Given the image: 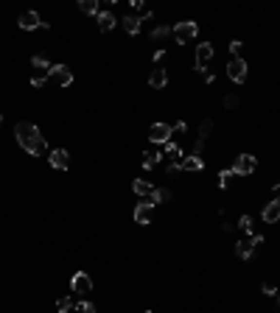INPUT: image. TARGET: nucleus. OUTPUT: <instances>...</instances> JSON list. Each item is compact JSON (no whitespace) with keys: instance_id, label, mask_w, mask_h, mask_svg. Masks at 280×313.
Segmentation results:
<instances>
[{"instance_id":"nucleus-1","label":"nucleus","mask_w":280,"mask_h":313,"mask_svg":"<svg viewBox=\"0 0 280 313\" xmlns=\"http://www.w3.org/2000/svg\"><path fill=\"white\" fill-rule=\"evenodd\" d=\"M14 134H17V143L28 151L31 156H39V154H45V137L39 134V129L34 126V123H28V121H20L17 126H14Z\"/></svg>"},{"instance_id":"nucleus-2","label":"nucleus","mask_w":280,"mask_h":313,"mask_svg":"<svg viewBox=\"0 0 280 313\" xmlns=\"http://www.w3.org/2000/svg\"><path fill=\"white\" fill-rule=\"evenodd\" d=\"M171 34H174V39H177L179 45H185L199 34V25H196L193 20H182V22H177V25L171 28Z\"/></svg>"},{"instance_id":"nucleus-3","label":"nucleus","mask_w":280,"mask_h":313,"mask_svg":"<svg viewBox=\"0 0 280 313\" xmlns=\"http://www.w3.org/2000/svg\"><path fill=\"white\" fill-rule=\"evenodd\" d=\"M263 241V235H246L244 241H238L235 243V255L238 257H244V260H249L252 257V252H255V246Z\"/></svg>"},{"instance_id":"nucleus-4","label":"nucleus","mask_w":280,"mask_h":313,"mask_svg":"<svg viewBox=\"0 0 280 313\" xmlns=\"http://www.w3.org/2000/svg\"><path fill=\"white\" fill-rule=\"evenodd\" d=\"M70 288H73V294H81V296H87L90 291H93V279H90L87 271H76V274L70 277Z\"/></svg>"},{"instance_id":"nucleus-5","label":"nucleus","mask_w":280,"mask_h":313,"mask_svg":"<svg viewBox=\"0 0 280 313\" xmlns=\"http://www.w3.org/2000/svg\"><path fill=\"white\" fill-rule=\"evenodd\" d=\"M227 76L233 78L235 84H241L246 78V62L241 59V56H233L230 62H227Z\"/></svg>"},{"instance_id":"nucleus-6","label":"nucleus","mask_w":280,"mask_h":313,"mask_svg":"<svg viewBox=\"0 0 280 313\" xmlns=\"http://www.w3.org/2000/svg\"><path fill=\"white\" fill-rule=\"evenodd\" d=\"M255 165H258V159L252 154H238V159H235V165H233V174L249 176V174L255 171Z\"/></svg>"},{"instance_id":"nucleus-7","label":"nucleus","mask_w":280,"mask_h":313,"mask_svg":"<svg viewBox=\"0 0 280 313\" xmlns=\"http://www.w3.org/2000/svg\"><path fill=\"white\" fill-rule=\"evenodd\" d=\"M51 78H54L56 84H62V87H70L73 84V70L67 65H54L51 67Z\"/></svg>"},{"instance_id":"nucleus-8","label":"nucleus","mask_w":280,"mask_h":313,"mask_svg":"<svg viewBox=\"0 0 280 313\" xmlns=\"http://www.w3.org/2000/svg\"><path fill=\"white\" fill-rule=\"evenodd\" d=\"M149 140L166 145L168 140H171V126H168V123H154V126L149 129Z\"/></svg>"},{"instance_id":"nucleus-9","label":"nucleus","mask_w":280,"mask_h":313,"mask_svg":"<svg viewBox=\"0 0 280 313\" xmlns=\"http://www.w3.org/2000/svg\"><path fill=\"white\" fill-rule=\"evenodd\" d=\"M213 59V45L210 42H202V45H196V70H207V62Z\"/></svg>"},{"instance_id":"nucleus-10","label":"nucleus","mask_w":280,"mask_h":313,"mask_svg":"<svg viewBox=\"0 0 280 313\" xmlns=\"http://www.w3.org/2000/svg\"><path fill=\"white\" fill-rule=\"evenodd\" d=\"M17 25L25 28V31H34V28H39V25H42V20H39V14H37V11H22L20 20H17Z\"/></svg>"},{"instance_id":"nucleus-11","label":"nucleus","mask_w":280,"mask_h":313,"mask_svg":"<svg viewBox=\"0 0 280 313\" xmlns=\"http://www.w3.org/2000/svg\"><path fill=\"white\" fill-rule=\"evenodd\" d=\"M151 212H154V204H151V201H140V204L134 207V221H137V224H149V221H151Z\"/></svg>"},{"instance_id":"nucleus-12","label":"nucleus","mask_w":280,"mask_h":313,"mask_svg":"<svg viewBox=\"0 0 280 313\" xmlns=\"http://www.w3.org/2000/svg\"><path fill=\"white\" fill-rule=\"evenodd\" d=\"M48 159H51V165H54V168H59V171H67V168H70V156H67V151H65V148H54Z\"/></svg>"},{"instance_id":"nucleus-13","label":"nucleus","mask_w":280,"mask_h":313,"mask_svg":"<svg viewBox=\"0 0 280 313\" xmlns=\"http://www.w3.org/2000/svg\"><path fill=\"white\" fill-rule=\"evenodd\" d=\"M261 215H263V221L266 224H278L280 221V201H269L266 207H263V212H261Z\"/></svg>"},{"instance_id":"nucleus-14","label":"nucleus","mask_w":280,"mask_h":313,"mask_svg":"<svg viewBox=\"0 0 280 313\" xmlns=\"http://www.w3.org/2000/svg\"><path fill=\"white\" fill-rule=\"evenodd\" d=\"M149 84H151L154 89H163L168 84V73L163 70V67H154V70H151V76H149Z\"/></svg>"},{"instance_id":"nucleus-15","label":"nucleus","mask_w":280,"mask_h":313,"mask_svg":"<svg viewBox=\"0 0 280 313\" xmlns=\"http://www.w3.org/2000/svg\"><path fill=\"white\" fill-rule=\"evenodd\" d=\"M132 190L137 193V196H151V193H154V185H151V182H146V179H134Z\"/></svg>"},{"instance_id":"nucleus-16","label":"nucleus","mask_w":280,"mask_h":313,"mask_svg":"<svg viewBox=\"0 0 280 313\" xmlns=\"http://www.w3.org/2000/svg\"><path fill=\"white\" fill-rule=\"evenodd\" d=\"M98 28L104 34L112 31V28H115V14H110V11H101V14H98Z\"/></svg>"},{"instance_id":"nucleus-17","label":"nucleus","mask_w":280,"mask_h":313,"mask_svg":"<svg viewBox=\"0 0 280 313\" xmlns=\"http://www.w3.org/2000/svg\"><path fill=\"white\" fill-rule=\"evenodd\" d=\"M121 22H123V28H126V34H137V31H140V17H137V14H126Z\"/></svg>"},{"instance_id":"nucleus-18","label":"nucleus","mask_w":280,"mask_h":313,"mask_svg":"<svg viewBox=\"0 0 280 313\" xmlns=\"http://www.w3.org/2000/svg\"><path fill=\"white\" fill-rule=\"evenodd\" d=\"M179 168H185V171H202L205 168V162H202V156H185L182 162H179Z\"/></svg>"},{"instance_id":"nucleus-19","label":"nucleus","mask_w":280,"mask_h":313,"mask_svg":"<svg viewBox=\"0 0 280 313\" xmlns=\"http://www.w3.org/2000/svg\"><path fill=\"white\" fill-rule=\"evenodd\" d=\"M163 148H166V154H168V159H171V162H179V159H182V151H179L177 143H171V140H168Z\"/></svg>"},{"instance_id":"nucleus-20","label":"nucleus","mask_w":280,"mask_h":313,"mask_svg":"<svg viewBox=\"0 0 280 313\" xmlns=\"http://www.w3.org/2000/svg\"><path fill=\"white\" fill-rule=\"evenodd\" d=\"M166 204V201H171V190L166 188H154V193H151V204Z\"/></svg>"},{"instance_id":"nucleus-21","label":"nucleus","mask_w":280,"mask_h":313,"mask_svg":"<svg viewBox=\"0 0 280 313\" xmlns=\"http://www.w3.org/2000/svg\"><path fill=\"white\" fill-rule=\"evenodd\" d=\"M78 9L84 11V14H95V17L101 14V9H98V0H81V3H78Z\"/></svg>"},{"instance_id":"nucleus-22","label":"nucleus","mask_w":280,"mask_h":313,"mask_svg":"<svg viewBox=\"0 0 280 313\" xmlns=\"http://www.w3.org/2000/svg\"><path fill=\"white\" fill-rule=\"evenodd\" d=\"M160 159H163V154H154V151H146V154H143V168H146V171H151V168H154L157 162H160Z\"/></svg>"},{"instance_id":"nucleus-23","label":"nucleus","mask_w":280,"mask_h":313,"mask_svg":"<svg viewBox=\"0 0 280 313\" xmlns=\"http://www.w3.org/2000/svg\"><path fill=\"white\" fill-rule=\"evenodd\" d=\"M51 78V70H34V76H31V84L34 87H42L45 81Z\"/></svg>"},{"instance_id":"nucleus-24","label":"nucleus","mask_w":280,"mask_h":313,"mask_svg":"<svg viewBox=\"0 0 280 313\" xmlns=\"http://www.w3.org/2000/svg\"><path fill=\"white\" fill-rule=\"evenodd\" d=\"M70 308H73V296H59L56 299V311L59 313H67Z\"/></svg>"},{"instance_id":"nucleus-25","label":"nucleus","mask_w":280,"mask_h":313,"mask_svg":"<svg viewBox=\"0 0 280 313\" xmlns=\"http://www.w3.org/2000/svg\"><path fill=\"white\" fill-rule=\"evenodd\" d=\"M31 67H34V70H51V65H48V59H45L42 53H37V56L31 59Z\"/></svg>"},{"instance_id":"nucleus-26","label":"nucleus","mask_w":280,"mask_h":313,"mask_svg":"<svg viewBox=\"0 0 280 313\" xmlns=\"http://www.w3.org/2000/svg\"><path fill=\"white\" fill-rule=\"evenodd\" d=\"M210 132H213V121H202V126H199V137H196V140H202V143H205Z\"/></svg>"},{"instance_id":"nucleus-27","label":"nucleus","mask_w":280,"mask_h":313,"mask_svg":"<svg viewBox=\"0 0 280 313\" xmlns=\"http://www.w3.org/2000/svg\"><path fill=\"white\" fill-rule=\"evenodd\" d=\"M132 6H134V11H137V14H140L143 20H149V17H151V11L143 6V0H132Z\"/></svg>"},{"instance_id":"nucleus-28","label":"nucleus","mask_w":280,"mask_h":313,"mask_svg":"<svg viewBox=\"0 0 280 313\" xmlns=\"http://www.w3.org/2000/svg\"><path fill=\"white\" fill-rule=\"evenodd\" d=\"M233 176H235L233 168H230V171H222V174H219V188H230V179Z\"/></svg>"},{"instance_id":"nucleus-29","label":"nucleus","mask_w":280,"mask_h":313,"mask_svg":"<svg viewBox=\"0 0 280 313\" xmlns=\"http://www.w3.org/2000/svg\"><path fill=\"white\" fill-rule=\"evenodd\" d=\"M168 34H171V28H168V25H157L154 31H151V39H166Z\"/></svg>"},{"instance_id":"nucleus-30","label":"nucleus","mask_w":280,"mask_h":313,"mask_svg":"<svg viewBox=\"0 0 280 313\" xmlns=\"http://www.w3.org/2000/svg\"><path fill=\"white\" fill-rule=\"evenodd\" d=\"M238 226H241L246 235H252V218H249V215H241V218H238Z\"/></svg>"},{"instance_id":"nucleus-31","label":"nucleus","mask_w":280,"mask_h":313,"mask_svg":"<svg viewBox=\"0 0 280 313\" xmlns=\"http://www.w3.org/2000/svg\"><path fill=\"white\" fill-rule=\"evenodd\" d=\"M238 104H241V98H238V95H224V106H227V109H235Z\"/></svg>"},{"instance_id":"nucleus-32","label":"nucleus","mask_w":280,"mask_h":313,"mask_svg":"<svg viewBox=\"0 0 280 313\" xmlns=\"http://www.w3.org/2000/svg\"><path fill=\"white\" fill-rule=\"evenodd\" d=\"M76 311L78 313H95V305H93V302H78Z\"/></svg>"},{"instance_id":"nucleus-33","label":"nucleus","mask_w":280,"mask_h":313,"mask_svg":"<svg viewBox=\"0 0 280 313\" xmlns=\"http://www.w3.org/2000/svg\"><path fill=\"white\" fill-rule=\"evenodd\" d=\"M227 48H230V53H233V56H238V53H241V48H244V42H241V39H233Z\"/></svg>"},{"instance_id":"nucleus-34","label":"nucleus","mask_w":280,"mask_h":313,"mask_svg":"<svg viewBox=\"0 0 280 313\" xmlns=\"http://www.w3.org/2000/svg\"><path fill=\"white\" fill-rule=\"evenodd\" d=\"M263 294H266V296H278V288H275L272 282H263Z\"/></svg>"},{"instance_id":"nucleus-35","label":"nucleus","mask_w":280,"mask_h":313,"mask_svg":"<svg viewBox=\"0 0 280 313\" xmlns=\"http://www.w3.org/2000/svg\"><path fill=\"white\" fill-rule=\"evenodd\" d=\"M272 196H275V201H280V182L272 188Z\"/></svg>"},{"instance_id":"nucleus-36","label":"nucleus","mask_w":280,"mask_h":313,"mask_svg":"<svg viewBox=\"0 0 280 313\" xmlns=\"http://www.w3.org/2000/svg\"><path fill=\"white\" fill-rule=\"evenodd\" d=\"M166 171H168V174H177V171H179V162H171V165H168Z\"/></svg>"},{"instance_id":"nucleus-37","label":"nucleus","mask_w":280,"mask_h":313,"mask_svg":"<svg viewBox=\"0 0 280 313\" xmlns=\"http://www.w3.org/2000/svg\"><path fill=\"white\" fill-rule=\"evenodd\" d=\"M143 313H154V311H143Z\"/></svg>"}]
</instances>
